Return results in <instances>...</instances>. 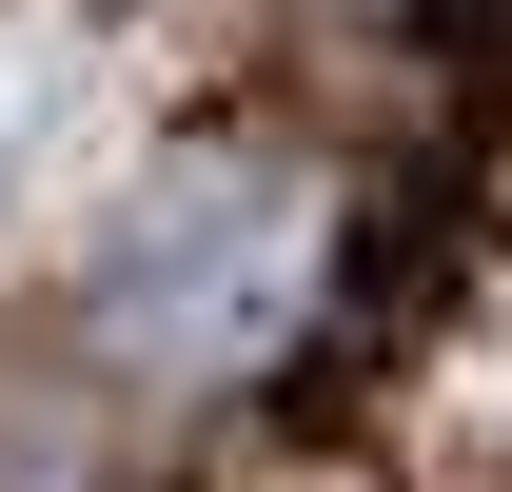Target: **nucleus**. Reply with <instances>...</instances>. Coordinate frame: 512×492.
<instances>
[{
    "label": "nucleus",
    "instance_id": "f257e3e1",
    "mask_svg": "<svg viewBox=\"0 0 512 492\" xmlns=\"http://www.w3.org/2000/svg\"><path fill=\"white\" fill-rule=\"evenodd\" d=\"M296 315H316V197H296V158H237V138L158 158L79 256V335L158 394H237Z\"/></svg>",
    "mask_w": 512,
    "mask_h": 492
}]
</instances>
